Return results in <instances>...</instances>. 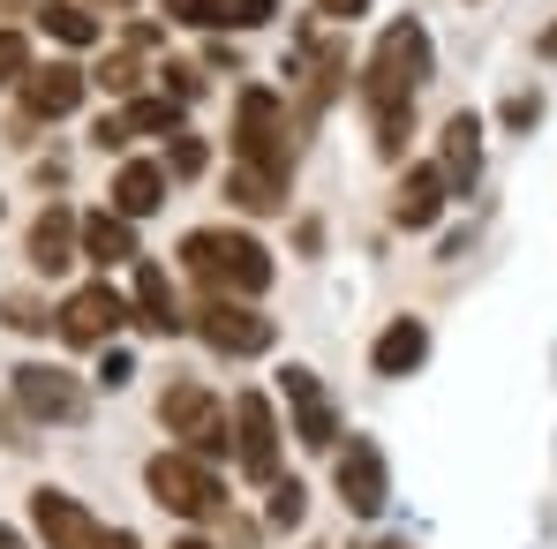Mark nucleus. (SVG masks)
Here are the masks:
<instances>
[{
  "instance_id": "nucleus-1",
  "label": "nucleus",
  "mask_w": 557,
  "mask_h": 549,
  "mask_svg": "<svg viewBox=\"0 0 557 549\" xmlns=\"http://www.w3.org/2000/svg\"><path fill=\"white\" fill-rule=\"evenodd\" d=\"M430 30L422 23H392L376 38L370 68H362V105H370V128H376V151L384 159H407V136H414V91L430 84Z\"/></svg>"
},
{
  "instance_id": "nucleus-2",
  "label": "nucleus",
  "mask_w": 557,
  "mask_h": 549,
  "mask_svg": "<svg viewBox=\"0 0 557 549\" xmlns=\"http://www.w3.org/2000/svg\"><path fill=\"white\" fill-rule=\"evenodd\" d=\"M182 272L211 294H226V301H257L272 286V249L242 226H196L182 241Z\"/></svg>"
},
{
  "instance_id": "nucleus-3",
  "label": "nucleus",
  "mask_w": 557,
  "mask_h": 549,
  "mask_svg": "<svg viewBox=\"0 0 557 549\" xmlns=\"http://www.w3.org/2000/svg\"><path fill=\"white\" fill-rule=\"evenodd\" d=\"M234 166H249V174L286 188V174H294V121H286L278 91H242V105H234Z\"/></svg>"
},
{
  "instance_id": "nucleus-4",
  "label": "nucleus",
  "mask_w": 557,
  "mask_h": 549,
  "mask_svg": "<svg viewBox=\"0 0 557 549\" xmlns=\"http://www.w3.org/2000/svg\"><path fill=\"white\" fill-rule=\"evenodd\" d=\"M144 489H151V504L174 512V520H219V512H226V482L188 452H159L144 466Z\"/></svg>"
},
{
  "instance_id": "nucleus-5",
  "label": "nucleus",
  "mask_w": 557,
  "mask_h": 549,
  "mask_svg": "<svg viewBox=\"0 0 557 549\" xmlns=\"http://www.w3.org/2000/svg\"><path fill=\"white\" fill-rule=\"evenodd\" d=\"M159 422L182 437V452H188V459L234 452V437H226V407H219L203 384H166V391H159Z\"/></svg>"
},
{
  "instance_id": "nucleus-6",
  "label": "nucleus",
  "mask_w": 557,
  "mask_h": 549,
  "mask_svg": "<svg viewBox=\"0 0 557 549\" xmlns=\"http://www.w3.org/2000/svg\"><path fill=\"white\" fill-rule=\"evenodd\" d=\"M196 339L211 347V354H264L278 332H272V316L257 309V301H226V294H211L203 309H196Z\"/></svg>"
},
{
  "instance_id": "nucleus-7",
  "label": "nucleus",
  "mask_w": 557,
  "mask_h": 549,
  "mask_svg": "<svg viewBox=\"0 0 557 549\" xmlns=\"http://www.w3.org/2000/svg\"><path fill=\"white\" fill-rule=\"evenodd\" d=\"M226 437H234V466H242L249 482H278V414H272L264 391H242V399H234Z\"/></svg>"
},
{
  "instance_id": "nucleus-8",
  "label": "nucleus",
  "mask_w": 557,
  "mask_h": 549,
  "mask_svg": "<svg viewBox=\"0 0 557 549\" xmlns=\"http://www.w3.org/2000/svg\"><path fill=\"white\" fill-rule=\"evenodd\" d=\"M53 324H61V339H69V347H106V339L128 324V294H121L113 278L76 286V294L61 301V316H53Z\"/></svg>"
},
{
  "instance_id": "nucleus-9",
  "label": "nucleus",
  "mask_w": 557,
  "mask_h": 549,
  "mask_svg": "<svg viewBox=\"0 0 557 549\" xmlns=\"http://www.w3.org/2000/svg\"><path fill=\"white\" fill-rule=\"evenodd\" d=\"M15 399H23V414L30 422H84V384L69 376V369H53V362H23L15 369Z\"/></svg>"
},
{
  "instance_id": "nucleus-10",
  "label": "nucleus",
  "mask_w": 557,
  "mask_h": 549,
  "mask_svg": "<svg viewBox=\"0 0 557 549\" xmlns=\"http://www.w3.org/2000/svg\"><path fill=\"white\" fill-rule=\"evenodd\" d=\"M278 391H286V407H294V437H301L309 452H339V407H332V391L317 384V369H286Z\"/></svg>"
},
{
  "instance_id": "nucleus-11",
  "label": "nucleus",
  "mask_w": 557,
  "mask_h": 549,
  "mask_svg": "<svg viewBox=\"0 0 557 549\" xmlns=\"http://www.w3.org/2000/svg\"><path fill=\"white\" fill-rule=\"evenodd\" d=\"M15 91H23V113H30V121H69V113L84 105V91H91V76H84L76 61H46V68L30 61V76H23Z\"/></svg>"
},
{
  "instance_id": "nucleus-12",
  "label": "nucleus",
  "mask_w": 557,
  "mask_h": 549,
  "mask_svg": "<svg viewBox=\"0 0 557 549\" xmlns=\"http://www.w3.org/2000/svg\"><path fill=\"white\" fill-rule=\"evenodd\" d=\"M339 497H347L355 520H376V512L392 504V474H384V452H376L370 437L339 445Z\"/></svg>"
},
{
  "instance_id": "nucleus-13",
  "label": "nucleus",
  "mask_w": 557,
  "mask_h": 549,
  "mask_svg": "<svg viewBox=\"0 0 557 549\" xmlns=\"http://www.w3.org/2000/svg\"><path fill=\"white\" fill-rule=\"evenodd\" d=\"M30 527H38L46 549H91L98 542V520L69 489H30Z\"/></svg>"
},
{
  "instance_id": "nucleus-14",
  "label": "nucleus",
  "mask_w": 557,
  "mask_h": 549,
  "mask_svg": "<svg viewBox=\"0 0 557 549\" xmlns=\"http://www.w3.org/2000/svg\"><path fill=\"white\" fill-rule=\"evenodd\" d=\"M159 15H174L188 30H257L278 15V0H166Z\"/></svg>"
},
{
  "instance_id": "nucleus-15",
  "label": "nucleus",
  "mask_w": 557,
  "mask_h": 549,
  "mask_svg": "<svg viewBox=\"0 0 557 549\" xmlns=\"http://www.w3.org/2000/svg\"><path fill=\"white\" fill-rule=\"evenodd\" d=\"M422 362H430V324L422 316H392L370 347V369L376 376H414Z\"/></svg>"
},
{
  "instance_id": "nucleus-16",
  "label": "nucleus",
  "mask_w": 557,
  "mask_h": 549,
  "mask_svg": "<svg viewBox=\"0 0 557 549\" xmlns=\"http://www.w3.org/2000/svg\"><path fill=\"white\" fill-rule=\"evenodd\" d=\"M445 196H453V188H445L437 166H414V174L399 182V196H392V219H399L407 234H430V226H437V211H445Z\"/></svg>"
},
{
  "instance_id": "nucleus-17",
  "label": "nucleus",
  "mask_w": 557,
  "mask_h": 549,
  "mask_svg": "<svg viewBox=\"0 0 557 549\" xmlns=\"http://www.w3.org/2000/svg\"><path fill=\"white\" fill-rule=\"evenodd\" d=\"M437 174H445V188L474 196V174H482V121H474V113H453V121H445V159H437Z\"/></svg>"
},
{
  "instance_id": "nucleus-18",
  "label": "nucleus",
  "mask_w": 557,
  "mask_h": 549,
  "mask_svg": "<svg viewBox=\"0 0 557 549\" xmlns=\"http://www.w3.org/2000/svg\"><path fill=\"white\" fill-rule=\"evenodd\" d=\"M30 264L38 272H69L76 264V211L69 203H46L38 226H30Z\"/></svg>"
},
{
  "instance_id": "nucleus-19",
  "label": "nucleus",
  "mask_w": 557,
  "mask_h": 549,
  "mask_svg": "<svg viewBox=\"0 0 557 549\" xmlns=\"http://www.w3.org/2000/svg\"><path fill=\"white\" fill-rule=\"evenodd\" d=\"M159 203H166V166L128 159V166L113 174V219H151Z\"/></svg>"
},
{
  "instance_id": "nucleus-20",
  "label": "nucleus",
  "mask_w": 557,
  "mask_h": 549,
  "mask_svg": "<svg viewBox=\"0 0 557 549\" xmlns=\"http://www.w3.org/2000/svg\"><path fill=\"white\" fill-rule=\"evenodd\" d=\"M76 249L91 257V264H136V226L128 219H113V211H91V219H76Z\"/></svg>"
},
{
  "instance_id": "nucleus-21",
  "label": "nucleus",
  "mask_w": 557,
  "mask_h": 549,
  "mask_svg": "<svg viewBox=\"0 0 557 549\" xmlns=\"http://www.w3.org/2000/svg\"><path fill=\"white\" fill-rule=\"evenodd\" d=\"M128 316H136L144 332H174V324H182V309H174V278L159 272V264H144V257H136V294H128Z\"/></svg>"
},
{
  "instance_id": "nucleus-22",
  "label": "nucleus",
  "mask_w": 557,
  "mask_h": 549,
  "mask_svg": "<svg viewBox=\"0 0 557 549\" xmlns=\"http://www.w3.org/2000/svg\"><path fill=\"white\" fill-rule=\"evenodd\" d=\"M38 30L61 38V46H98V15L84 0H46V8H38Z\"/></svg>"
},
{
  "instance_id": "nucleus-23",
  "label": "nucleus",
  "mask_w": 557,
  "mask_h": 549,
  "mask_svg": "<svg viewBox=\"0 0 557 549\" xmlns=\"http://www.w3.org/2000/svg\"><path fill=\"white\" fill-rule=\"evenodd\" d=\"M121 128H128V136H182V105H174V98H128Z\"/></svg>"
},
{
  "instance_id": "nucleus-24",
  "label": "nucleus",
  "mask_w": 557,
  "mask_h": 549,
  "mask_svg": "<svg viewBox=\"0 0 557 549\" xmlns=\"http://www.w3.org/2000/svg\"><path fill=\"white\" fill-rule=\"evenodd\" d=\"M226 196H234L242 211H278V203H286V188H278V182H264V174H249V166H234Z\"/></svg>"
},
{
  "instance_id": "nucleus-25",
  "label": "nucleus",
  "mask_w": 557,
  "mask_h": 549,
  "mask_svg": "<svg viewBox=\"0 0 557 549\" xmlns=\"http://www.w3.org/2000/svg\"><path fill=\"white\" fill-rule=\"evenodd\" d=\"M301 512H309V489H301V482H278L272 489V527H301Z\"/></svg>"
},
{
  "instance_id": "nucleus-26",
  "label": "nucleus",
  "mask_w": 557,
  "mask_h": 549,
  "mask_svg": "<svg viewBox=\"0 0 557 549\" xmlns=\"http://www.w3.org/2000/svg\"><path fill=\"white\" fill-rule=\"evenodd\" d=\"M30 76V46H23V30H0V84H23Z\"/></svg>"
},
{
  "instance_id": "nucleus-27",
  "label": "nucleus",
  "mask_w": 557,
  "mask_h": 549,
  "mask_svg": "<svg viewBox=\"0 0 557 549\" xmlns=\"http://www.w3.org/2000/svg\"><path fill=\"white\" fill-rule=\"evenodd\" d=\"M91 84H106V91L128 98V91H136V53H113V61H106V68L91 76Z\"/></svg>"
},
{
  "instance_id": "nucleus-28",
  "label": "nucleus",
  "mask_w": 557,
  "mask_h": 549,
  "mask_svg": "<svg viewBox=\"0 0 557 549\" xmlns=\"http://www.w3.org/2000/svg\"><path fill=\"white\" fill-rule=\"evenodd\" d=\"M159 76H166V98H174V105H188V98L203 91V76H196V68H182V61H166Z\"/></svg>"
},
{
  "instance_id": "nucleus-29",
  "label": "nucleus",
  "mask_w": 557,
  "mask_h": 549,
  "mask_svg": "<svg viewBox=\"0 0 557 549\" xmlns=\"http://www.w3.org/2000/svg\"><path fill=\"white\" fill-rule=\"evenodd\" d=\"M166 174H203V144H196V136H174V151H166Z\"/></svg>"
},
{
  "instance_id": "nucleus-30",
  "label": "nucleus",
  "mask_w": 557,
  "mask_h": 549,
  "mask_svg": "<svg viewBox=\"0 0 557 549\" xmlns=\"http://www.w3.org/2000/svg\"><path fill=\"white\" fill-rule=\"evenodd\" d=\"M8 324H15V332H46V324H53V316H46V309H38V301H8Z\"/></svg>"
},
{
  "instance_id": "nucleus-31",
  "label": "nucleus",
  "mask_w": 557,
  "mask_h": 549,
  "mask_svg": "<svg viewBox=\"0 0 557 549\" xmlns=\"http://www.w3.org/2000/svg\"><path fill=\"white\" fill-rule=\"evenodd\" d=\"M128 376H136V362H128V354H121V347H113V354H106V362H98V384H128Z\"/></svg>"
},
{
  "instance_id": "nucleus-32",
  "label": "nucleus",
  "mask_w": 557,
  "mask_h": 549,
  "mask_svg": "<svg viewBox=\"0 0 557 549\" xmlns=\"http://www.w3.org/2000/svg\"><path fill=\"white\" fill-rule=\"evenodd\" d=\"M535 113H543V98H505V121H512V128H528Z\"/></svg>"
},
{
  "instance_id": "nucleus-33",
  "label": "nucleus",
  "mask_w": 557,
  "mask_h": 549,
  "mask_svg": "<svg viewBox=\"0 0 557 549\" xmlns=\"http://www.w3.org/2000/svg\"><path fill=\"white\" fill-rule=\"evenodd\" d=\"M121 144H128V128H121V113H106L98 121V151H121Z\"/></svg>"
},
{
  "instance_id": "nucleus-34",
  "label": "nucleus",
  "mask_w": 557,
  "mask_h": 549,
  "mask_svg": "<svg viewBox=\"0 0 557 549\" xmlns=\"http://www.w3.org/2000/svg\"><path fill=\"white\" fill-rule=\"evenodd\" d=\"M91 549H144V542H136L128 527H98V542H91Z\"/></svg>"
},
{
  "instance_id": "nucleus-35",
  "label": "nucleus",
  "mask_w": 557,
  "mask_h": 549,
  "mask_svg": "<svg viewBox=\"0 0 557 549\" xmlns=\"http://www.w3.org/2000/svg\"><path fill=\"white\" fill-rule=\"evenodd\" d=\"M317 8H324V15H362L370 0H317Z\"/></svg>"
},
{
  "instance_id": "nucleus-36",
  "label": "nucleus",
  "mask_w": 557,
  "mask_h": 549,
  "mask_svg": "<svg viewBox=\"0 0 557 549\" xmlns=\"http://www.w3.org/2000/svg\"><path fill=\"white\" fill-rule=\"evenodd\" d=\"M0 445H23V437H15V414H8V407H0Z\"/></svg>"
},
{
  "instance_id": "nucleus-37",
  "label": "nucleus",
  "mask_w": 557,
  "mask_h": 549,
  "mask_svg": "<svg viewBox=\"0 0 557 549\" xmlns=\"http://www.w3.org/2000/svg\"><path fill=\"white\" fill-rule=\"evenodd\" d=\"M543 61H557V23H550V30H543Z\"/></svg>"
},
{
  "instance_id": "nucleus-38",
  "label": "nucleus",
  "mask_w": 557,
  "mask_h": 549,
  "mask_svg": "<svg viewBox=\"0 0 557 549\" xmlns=\"http://www.w3.org/2000/svg\"><path fill=\"white\" fill-rule=\"evenodd\" d=\"M174 549H219V542H203V535H182V542H174Z\"/></svg>"
},
{
  "instance_id": "nucleus-39",
  "label": "nucleus",
  "mask_w": 557,
  "mask_h": 549,
  "mask_svg": "<svg viewBox=\"0 0 557 549\" xmlns=\"http://www.w3.org/2000/svg\"><path fill=\"white\" fill-rule=\"evenodd\" d=\"M0 549H23V535H15V527H0Z\"/></svg>"
},
{
  "instance_id": "nucleus-40",
  "label": "nucleus",
  "mask_w": 557,
  "mask_h": 549,
  "mask_svg": "<svg viewBox=\"0 0 557 549\" xmlns=\"http://www.w3.org/2000/svg\"><path fill=\"white\" fill-rule=\"evenodd\" d=\"M384 549H414V542H384Z\"/></svg>"
}]
</instances>
